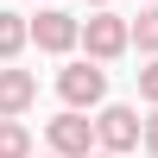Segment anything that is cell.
<instances>
[{"instance_id": "cell-1", "label": "cell", "mask_w": 158, "mask_h": 158, "mask_svg": "<svg viewBox=\"0 0 158 158\" xmlns=\"http://www.w3.org/2000/svg\"><path fill=\"white\" fill-rule=\"evenodd\" d=\"M57 95H63V108H101V101H108V70H101V63H63L57 70Z\"/></svg>"}, {"instance_id": "cell-2", "label": "cell", "mask_w": 158, "mask_h": 158, "mask_svg": "<svg viewBox=\"0 0 158 158\" xmlns=\"http://www.w3.org/2000/svg\"><path fill=\"white\" fill-rule=\"evenodd\" d=\"M76 44H89V63H114L127 51V19L101 6L95 19H82V38H76Z\"/></svg>"}, {"instance_id": "cell-3", "label": "cell", "mask_w": 158, "mask_h": 158, "mask_svg": "<svg viewBox=\"0 0 158 158\" xmlns=\"http://www.w3.org/2000/svg\"><path fill=\"white\" fill-rule=\"evenodd\" d=\"M44 133H51V158H89V152H95V120L76 114V108H63Z\"/></svg>"}, {"instance_id": "cell-4", "label": "cell", "mask_w": 158, "mask_h": 158, "mask_svg": "<svg viewBox=\"0 0 158 158\" xmlns=\"http://www.w3.org/2000/svg\"><path fill=\"white\" fill-rule=\"evenodd\" d=\"M139 146V114L133 108H120V101H114V108H101L95 114V152H133Z\"/></svg>"}, {"instance_id": "cell-5", "label": "cell", "mask_w": 158, "mask_h": 158, "mask_svg": "<svg viewBox=\"0 0 158 158\" xmlns=\"http://www.w3.org/2000/svg\"><path fill=\"white\" fill-rule=\"evenodd\" d=\"M25 32H32V44H38V51H76L82 19H70L63 6H44L38 19H25Z\"/></svg>"}, {"instance_id": "cell-6", "label": "cell", "mask_w": 158, "mask_h": 158, "mask_svg": "<svg viewBox=\"0 0 158 158\" xmlns=\"http://www.w3.org/2000/svg\"><path fill=\"white\" fill-rule=\"evenodd\" d=\"M38 101V76L32 70H0V120H19Z\"/></svg>"}, {"instance_id": "cell-7", "label": "cell", "mask_w": 158, "mask_h": 158, "mask_svg": "<svg viewBox=\"0 0 158 158\" xmlns=\"http://www.w3.org/2000/svg\"><path fill=\"white\" fill-rule=\"evenodd\" d=\"M25 44H32V32H25V13H0V63H13Z\"/></svg>"}, {"instance_id": "cell-8", "label": "cell", "mask_w": 158, "mask_h": 158, "mask_svg": "<svg viewBox=\"0 0 158 158\" xmlns=\"http://www.w3.org/2000/svg\"><path fill=\"white\" fill-rule=\"evenodd\" d=\"M127 44H139L146 57H158V6H146L133 25H127Z\"/></svg>"}, {"instance_id": "cell-9", "label": "cell", "mask_w": 158, "mask_h": 158, "mask_svg": "<svg viewBox=\"0 0 158 158\" xmlns=\"http://www.w3.org/2000/svg\"><path fill=\"white\" fill-rule=\"evenodd\" d=\"M0 158H32V133H25V120H0Z\"/></svg>"}, {"instance_id": "cell-10", "label": "cell", "mask_w": 158, "mask_h": 158, "mask_svg": "<svg viewBox=\"0 0 158 158\" xmlns=\"http://www.w3.org/2000/svg\"><path fill=\"white\" fill-rule=\"evenodd\" d=\"M139 95H146V101H152V108H158V57L146 63V70H139Z\"/></svg>"}, {"instance_id": "cell-11", "label": "cell", "mask_w": 158, "mask_h": 158, "mask_svg": "<svg viewBox=\"0 0 158 158\" xmlns=\"http://www.w3.org/2000/svg\"><path fill=\"white\" fill-rule=\"evenodd\" d=\"M139 146L158 158V108H152V120H139Z\"/></svg>"}, {"instance_id": "cell-12", "label": "cell", "mask_w": 158, "mask_h": 158, "mask_svg": "<svg viewBox=\"0 0 158 158\" xmlns=\"http://www.w3.org/2000/svg\"><path fill=\"white\" fill-rule=\"evenodd\" d=\"M89 6H95V13H101V6H108V0H89Z\"/></svg>"}, {"instance_id": "cell-13", "label": "cell", "mask_w": 158, "mask_h": 158, "mask_svg": "<svg viewBox=\"0 0 158 158\" xmlns=\"http://www.w3.org/2000/svg\"><path fill=\"white\" fill-rule=\"evenodd\" d=\"M89 158H114V152H89Z\"/></svg>"}, {"instance_id": "cell-14", "label": "cell", "mask_w": 158, "mask_h": 158, "mask_svg": "<svg viewBox=\"0 0 158 158\" xmlns=\"http://www.w3.org/2000/svg\"><path fill=\"white\" fill-rule=\"evenodd\" d=\"M152 6H158V0H152Z\"/></svg>"}, {"instance_id": "cell-15", "label": "cell", "mask_w": 158, "mask_h": 158, "mask_svg": "<svg viewBox=\"0 0 158 158\" xmlns=\"http://www.w3.org/2000/svg\"><path fill=\"white\" fill-rule=\"evenodd\" d=\"M44 158H51V152H44Z\"/></svg>"}]
</instances>
